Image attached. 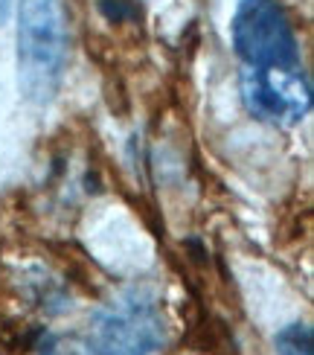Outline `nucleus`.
I'll list each match as a JSON object with an SVG mask.
<instances>
[{"label": "nucleus", "instance_id": "f257e3e1", "mask_svg": "<svg viewBox=\"0 0 314 355\" xmlns=\"http://www.w3.org/2000/svg\"><path fill=\"white\" fill-rule=\"evenodd\" d=\"M67 64L64 0H21L18 9V82L33 105H50L62 91Z\"/></svg>", "mask_w": 314, "mask_h": 355}, {"label": "nucleus", "instance_id": "f03ea898", "mask_svg": "<svg viewBox=\"0 0 314 355\" xmlns=\"http://www.w3.org/2000/svg\"><path fill=\"white\" fill-rule=\"evenodd\" d=\"M163 341L155 297L128 288L94 315L76 355H152Z\"/></svg>", "mask_w": 314, "mask_h": 355}, {"label": "nucleus", "instance_id": "7ed1b4c3", "mask_svg": "<svg viewBox=\"0 0 314 355\" xmlns=\"http://www.w3.org/2000/svg\"><path fill=\"white\" fill-rule=\"evenodd\" d=\"M230 35L247 67H300L297 35L277 0H242Z\"/></svg>", "mask_w": 314, "mask_h": 355}, {"label": "nucleus", "instance_id": "20e7f679", "mask_svg": "<svg viewBox=\"0 0 314 355\" xmlns=\"http://www.w3.org/2000/svg\"><path fill=\"white\" fill-rule=\"evenodd\" d=\"M242 102L259 123L291 128L311 111V82L300 67L242 70Z\"/></svg>", "mask_w": 314, "mask_h": 355}, {"label": "nucleus", "instance_id": "39448f33", "mask_svg": "<svg viewBox=\"0 0 314 355\" xmlns=\"http://www.w3.org/2000/svg\"><path fill=\"white\" fill-rule=\"evenodd\" d=\"M279 355H314V335L308 323H288L274 338Z\"/></svg>", "mask_w": 314, "mask_h": 355}, {"label": "nucleus", "instance_id": "423d86ee", "mask_svg": "<svg viewBox=\"0 0 314 355\" xmlns=\"http://www.w3.org/2000/svg\"><path fill=\"white\" fill-rule=\"evenodd\" d=\"M9 15H12V0H0V26L9 21Z\"/></svg>", "mask_w": 314, "mask_h": 355}]
</instances>
